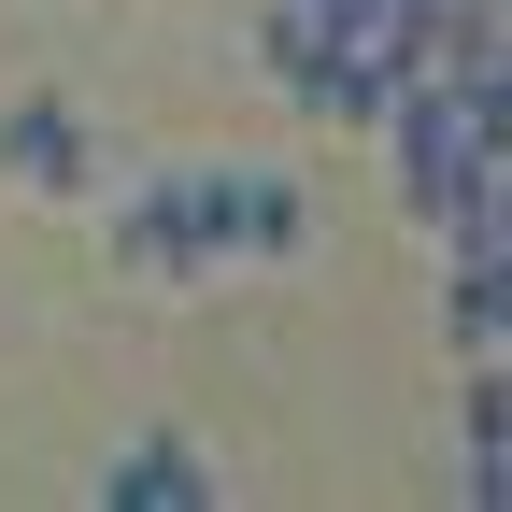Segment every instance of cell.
<instances>
[{
  "instance_id": "3957f363",
  "label": "cell",
  "mask_w": 512,
  "mask_h": 512,
  "mask_svg": "<svg viewBox=\"0 0 512 512\" xmlns=\"http://www.w3.org/2000/svg\"><path fill=\"white\" fill-rule=\"evenodd\" d=\"M214 214H228V271H299L313 256V185L271 157H214Z\"/></svg>"
},
{
  "instance_id": "6da1fadb",
  "label": "cell",
  "mask_w": 512,
  "mask_h": 512,
  "mask_svg": "<svg viewBox=\"0 0 512 512\" xmlns=\"http://www.w3.org/2000/svg\"><path fill=\"white\" fill-rule=\"evenodd\" d=\"M114 271L128 285H214L228 271V214H214V157H185V171H143V185H114Z\"/></svg>"
},
{
  "instance_id": "277c9868",
  "label": "cell",
  "mask_w": 512,
  "mask_h": 512,
  "mask_svg": "<svg viewBox=\"0 0 512 512\" xmlns=\"http://www.w3.org/2000/svg\"><path fill=\"white\" fill-rule=\"evenodd\" d=\"M100 498H114V512H214V456H200L185 427H143V441L100 470Z\"/></svg>"
},
{
  "instance_id": "8992f818",
  "label": "cell",
  "mask_w": 512,
  "mask_h": 512,
  "mask_svg": "<svg viewBox=\"0 0 512 512\" xmlns=\"http://www.w3.org/2000/svg\"><path fill=\"white\" fill-rule=\"evenodd\" d=\"M441 342H456L470 370L512 342V256H441Z\"/></svg>"
},
{
  "instance_id": "5b68a950",
  "label": "cell",
  "mask_w": 512,
  "mask_h": 512,
  "mask_svg": "<svg viewBox=\"0 0 512 512\" xmlns=\"http://www.w3.org/2000/svg\"><path fill=\"white\" fill-rule=\"evenodd\" d=\"M456 498L470 512H512V370L484 356L470 399H456Z\"/></svg>"
},
{
  "instance_id": "7a4b0ae2",
  "label": "cell",
  "mask_w": 512,
  "mask_h": 512,
  "mask_svg": "<svg viewBox=\"0 0 512 512\" xmlns=\"http://www.w3.org/2000/svg\"><path fill=\"white\" fill-rule=\"evenodd\" d=\"M0 200H100V114L57 100V86H15L0 100Z\"/></svg>"
}]
</instances>
